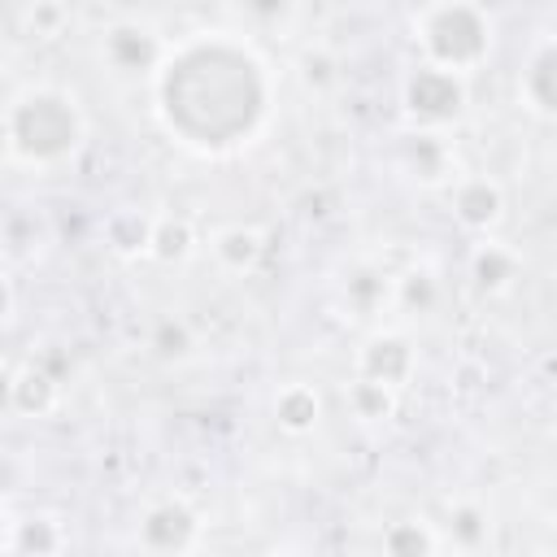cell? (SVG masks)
Listing matches in <instances>:
<instances>
[{"label":"cell","instance_id":"obj_1","mask_svg":"<svg viewBox=\"0 0 557 557\" xmlns=\"http://www.w3.org/2000/svg\"><path fill=\"white\" fill-rule=\"evenodd\" d=\"M165 117L196 144H231L261 113L257 61L231 44H200L183 52L161 83Z\"/></svg>","mask_w":557,"mask_h":557},{"label":"cell","instance_id":"obj_2","mask_svg":"<svg viewBox=\"0 0 557 557\" xmlns=\"http://www.w3.org/2000/svg\"><path fill=\"white\" fill-rule=\"evenodd\" d=\"M9 135H13V144H17L26 157L48 161V157H61L65 148H74V139H78V117H74V109H70L61 96L39 91V96H26V100L13 109Z\"/></svg>","mask_w":557,"mask_h":557},{"label":"cell","instance_id":"obj_3","mask_svg":"<svg viewBox=\"0 0 557 557\" xmlns=\"http://www.w3.org/2000/svg\"><path fill=\"white\" fill-rule=\"evenodd\" d=\"M426 39H431L435 57H440V61H453V65L474 61V57L483 52V44H487L479 13L466 9V4H448V9H440V13L431 17V26H426Z\"/></svg>","mask_w":557,"mask_h":557},{"label":"cell","instance_id":"obj_4","mask_svg":"<svg viewBox=\"0 0 557 557\" xmlns=\"http://www.w3.org/2000/svg\"><path fill=\"white\" fill-rule=\"evenodd\" d=\"M409 109L422 117H453L461 109V87L444 70H418L409 78Z\"/></svg>","mask_w":557,"mask_h":557},{"label":"cell","instance_id":"obj_5","mask_svg":"<svg viewBox=\"0 0 557 557\" xmlns=\"http://www.w3.org/2000/svg\"><path fill=\"white\" fill-rule=\"evenodd\" d=\"M187 535H191V513H187L183 505H161V509H152L148 522H144V540H148L152 548H183Z\"/></svg>","mask_w":557,"mask_h":557},{"label":"cell","instance_id":"obj_6","mask_svg":"<svg viewBox=\"0 0 557 557\" xmlns=\"http://www.w3.org/2000/svg\"><path fill=\"white\" fill-rule=\"evenodd\" d=\"M366 374L374 383H400L409 374V348L400 339H374L366 348Z\"/></svg>","mask_w":557,"mask_h":557},{"label":"cell","instance_id":"obj_7","mask_svg":"<svg viewBox=\"0 0 557 557\" xmlns=\"http://www.w3.org/2000/svg\"><path fill=\"white\" fill-rule=\"evenodd\" d=\"M109 52H113V61H117V65L139 70V65H148V61H152V52H157V48H152V35L122 26V30H113V35H109Z\"/></svg>","mask_w":557,"mask_h":557},{"label":"cell","instance_id":"obj_8","mask_svg":"<svg viewBox=\"0 0 557 557\" xmlns=\"http://www.w3.org/2000/svg\"><path fill=\"white\" fill-rule=\"evenodd\" d=\"M531 96L548 113H557V48H544L535 57V65H531Z\"/></svg>","mask_w":557,"mask_h":557},{"label":"cell","instance_id":"obj_9","mask_svg":"<svg viewBox=\"0 0 557 557\" xmlns=\"http://www.w3.org/2000/svg\"><path fill=\"white\" fill-rule=\"evenodd\" d=\"M496 205H500V196H496L487 183H474V187H466V191L457 196L461 218H466V222H474V226L492 222V218H496Z\"/></svg>","mask_w":557,"mask_h":557},{"label":"cell","instance_id":"obj_10","mask_svg":"<svg viewBox=\"0 0 557 557\" xmlns=\"http://www.w3.org/2000/svg\"><path fill=\"white\" fill-rule=\"evenodd\" d=\"M48 396H52V383H48L39 370H26V374L13 383V400H17L26 413L44 409V405H48Z\"/></svg>","mask_w":557,"mask_h":557},{"label":"cell","instance_id":"obj_11","mask_svg":"<svg viewBox=\"0 0 557 557\" xmlns=\"http://www.w3.org/2000/svg\"><path fill=\"white\" fill-rule=\"evenodd\" d=\"M313 413H318V400H313V392H287L283 400H278V418L292 426V431H300V426H309L313 422Z\"/></svg>","mask_w":557,"mask_h":557},{"label":"cell","instance_id":"obj_12","mask_svg":"<svg viewBox=\"0 0 557 557\" xmlns=\"http://www.w3.org/2000/svg\"><path fill=\"white\" fill-rule=\"evenodd\" d=\"M222 257L235 261V265L252 261V257H257V235H252V231H231V235L222 239Z\"/></svg>","mask_w":557,"mask_h":557},{"label":"cell","instance_id":"obj_13","mask_svg":"<svg viewBox=\"0 0 557 557\" xmlns=\"http://www.w3.org/2000/svg\"><path fill=\"white\" fill-rule=\"evenodd\" d=\"M157 252H161V257H183V252H187V226H161Z\"/></svg>","mask_w":557,"mask_h":557},{"label":"cell","instance_id":"obj_14","mask_svg":"<svg viewBox=\"0 0 557 557\" xmlns=\"http://www.w3.org/2000/svg\"><path fill=\"white\" fill-rule=\"evenodd\" d=\"M387 548H392V553H426L431 540H426L422 531H409V527H405V531H392V535H387Z\"/></svg>","mask_w":557,"mask_h":557},{"label":"cell","instance_id":"obj_15","mask_svg":"<svg viewBox=\"0 0 557 557\" xmlns=\"http://www.w3.org/2000/svg\"><path fill=\"white\" fill-rule=\"evenodd\" d=\"M17 548H26V553H30V548H39V553H48V548H52V535H48L44 527H26V531H22V540H17Z\"/></svg>","mask_w":557,"mask_h":557},{"label":"cell","instance_id":"obj_16","mask_svg":"<svg viewBox=\"0 0 557 557\" xmlns=\"http://www.w3.org/2000/svg\"><path fill=\"white\" fill-rule=\"evenodd\" d=\"M500 274H505V257H479V278L483 283H500Z\"/></svg>","mask_w":557,"mask_h":557},{"label":"cell","instance_id":"obj_17","mask_svg":"<svg viewBox=\"0 0 557 557\" xmlns=\"http://www.w3.org/2000/svg\"><path fill=\"white\" fill-rule=\"evenodd\" d=\"M157 344H161V352H183V348H187V335H183L178 326H161Z\"/></svg>","mask_w":557,"mask_h":557},{"label":"cell","instance_id":"obj_18","mask_svg":"<svg viewBox=\"0 0 557 557\" xmlns=\"http://www.w3.org/2000/svg\"><path fill=\"white\" fill-rule=\"evenodd\" d=\"M261 17H278V13H287V0H248Z\"/></svg>","mask_w":557,"mask_h":557},{"label":"cell","instance_id":"obj_19","mask_svg":"<svg viewBox=\"0 0 557 557\" xmlns=\"http://www.w3.org/2000/svg\"><path fill=\"white\" fill-rule=\"evenodd\" d=\"M409 300H431V287H426V278H422V283H418V278L409 283Z\"/></svg>","mask_w":557,"mask_h":557},{"label":"cell","instance_id":"obj_20","mask_svg":"<svg viewBox=\"0 0 557 557\" xmlns=\"http://www.w3.org/2000/svg\"><path fill=\"white\" fill-rule=\"evenodd\" d=\"M457 522H461V535H466V540H470V535H474V531H479V527H474V522H479V518H474V513H470V509H466V513H461V518H457Z\"/></svg>","mask_w":557,"mask_h":557}]
</instances>
